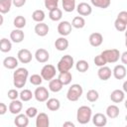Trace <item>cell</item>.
<instances>
[{"label":"cell","mask_w":127,"mask_h":127,"mask_svg":"<svg viewBox=\"0 0 127 127\" xmlns=\"http://www.w3.org/2000/svg\"><path fill=\"white\" fill-rule=\"evenodd\" d=\"M29 76V71L25 67H18L13 72V84L17 88H22L25 86Z\"/></svg>","instance_id":"1"},{"label":"cell","mask_w":127,"mask_h":127,"mask_svg":"<svg viewBox=\"0 0 127 127\" xmlns=\"http://www.w3.org/2000/svg\"><path fill=\"white\" fill-rule=\"evenodd\" d=\"M92 117V110L87 105L80 106L76 111V120L79 124H87Z\"/></svg>","instance_id":"2"},{"label":"cell","mask_w":127,"mask_h":127,"mask_svg":"<svg viewBox=\"0 0 127 127\" xmlns=\"http://www.w3.org/2000/svg\"><path fill=\"white\" fill-rule=\"evenodd\" d=\"M74 64V60L71 56L69 55H65L64 57H62V59L59 61L58 65H57V69L59 72H64V71H68L72 68Z\"/></svg>","instance_id":"3"},{"label":"cell","mask_w":127,"mask_h":127,"mask_svg":"<svg viewBox=\"0 0 127 127\" xmlns=\"http://www.w3.org/2000/svg\"><path fill=\"white\" fill-rule=\"evenodd\" d=\"M82 92H83V89H82V86L78 83H74V84H71L70 87H68L67 89V92H66V98L69 100V101H77L81 95H82Z\"/></svg>","instance_id":"4"},{"label":"cell","mask_w":127,"mask_h":127,"mask_svg":"<svg viewBox=\"0 0 127 127\" xmlns=\"http://www.w3.org/2000/svg\"><path fill=\"white\" fill-rule=\"evenodd\" d=\"M101 55L105 59L106 63L114 64V63H117L119 61L121 54H120L119 50H117V49H109V50H104L101 53Z\"/></svg>","instance_id":"5"},{"label":"cell","mask_w":127,"mask_h":127,"mask_svg":"<svg viewBox=\"0 0 127 127\" xmlns=\"http://www.w3.org/2000/svg\"><path fill=\"white\" fill-rule=\"evenodd\" d=\"M57 73V69L53 64H45L42 69H41V76L43 78V80H47L50 81L51 79H53L56 76Z\"/></svg>","instance_id":"6"},{"label":"cell","mask_w":127,"mask_h":127,"mask_svg":"<svg viewBox=\"0 0 127 127\" xmlns=\"http://www.w3.org/2000/svg\"><path fill=\"white\" fill-rule=\"evenodd\" d=\"M34 97L39 102H45L50 97V92L45 86H39L34 91Z\"/></svg>","instance_id":"7"},{"label":"cell","mask_w":127,"mask_h":127,"mask_svg":"<svg viewBox=\"0 0 127 127\" xmlns=\"http://www.w3.org/2000/svg\"><path fill=\"white\" fill-rule=\"evenodd\" d=\"M17 59L22 64H29L33 59V55L28 49H21L17 54Z\"/></svg>","instance_id":"8"},{"label":"cell","mask_w":127,"mask_h":127,"mask_svg":"<svg viewBox=\"0 0 127 127\" xmlns=\"http://www.w3.org/2000/svg\"><path fill=\"white\" fill-rule=\"evenodd\" d=\"M71 24L68 21H61L58 25V33L63 37L68 36L71 32Z\"/></svg>","instance_id":"9"},{"label":"cell","mask_w":127,"mask_h":127,"mask_svg":"<svg viewBox=\"0 0 127 127\" xmlns=\"http://www.w3.org/2000/svg\"><path fill=\"white\" fill-rule=\"evenodd\" d=\"M35 59L38 63H41V64H45L49 61L50 59V54L49 52L46 50V49H43V48H40L36 51L35 53Z\"/></svg>","instance_id":"10"},{"label":"cell","mask_w":127,"mask_h":127,"mask_svg":"<svg viewBox=\"0 0 127 127\" xmlns=\"http://www.w3.org/2000/svg\"><path fill=\"white\" fill-rule=\"evenodd\" d=\"M91 120H92V123L97 127H103L107 124V117L103 113H99V112L95 113L91 117Z\"/></svg>","instance_id":"11"},{"label":"cell","mask_w":127,"mask_h":127,"mask_svg":"<svg viewBox=\"0 0 127 127\" xmlns=\"http://www.w3.org/2000/svg\"><path fill=\"white\" fill-rule=\"evenodd\" d=\"M50 125V118L49 116L44 113H38L36 116V126L37 127H49Z\"/></svg>","instance_id":"12"},{"label":"cell","mask_w":127,"mask_h":127,"mask_svg":"<svg viewBox=\"0 0 127 127\" xmlns=\"http://www.w3.org/2000/svg\"><path fill=\"white\" fill-rule=\"evenodd\" d=\"M112 74L116 79H123L127 74V70L124 64H117L112 70Z\"/></svg>","instance_id":"13"},{"label":"cell","mask_w":127,"mask_h":127,"mask_svg":"<svg viewBox=\"0 0 127 127\" xmlns=\"http://www.w3.org/2000/svg\"><path fill=\"white\" fill-rule=\"evenodd\" d=\"M76 11L80 16H89L92 13V8L88 3L81 2L76 6Z\"/></svg>","instance_id":"14"},{"label":"cell","mask_w":127,"mask_h":127,"mask_svg":"<svg viewBox=\"0 0 127 127\" xmlns=\"http://www.w3.org/2000/svg\"><path fill=\"white\" fill-rule=\"evenodd\" d=\"M22 108H23V103H22V100H18V99H14V100H11L9 106H8V109L10 111V113L12 114H19L21 111H22Z\"/></svg>","instance_id":"15"},{"label":"cell","mask_w":127,"mask_h":127,"mask_svg":"<svg viewBox=\"0 0 127 127\" xmlns=\"http://www.w3.org/2000/svg\"><path fill=\"white\" fill-rule=\"evenodd\" d=\"M111 74H112V71H111V68L106 66V65H103V66H99L98 70H97V76L99 77V79L101 80H108L110 77H111Z\"/></svg>","instance_id":"16"},{"label":"cell","mask_w":127,"mask_h":127,"mask_svg":"<svg viewBox=\"0 0 127 127\" xmlns=\"http://www.w3.org/2000/svg\"><path fill=\"white\" fill-rule=\"evenodd\" d=\"M88 41H89V44L92 46V47H99L102 42H103V36L100 34V33H97V32H94L92 34L89 35V38H88Z\"/></svg>","instance_id":"17"},{"label":"cell","mask_w":127,"mask_h":127,"mask_svg":"<svg viewBox=\"0 0 127 127\" xmlns=\"http://www.w3.org/2000/svg\"><path fill=\"white\" fill-rule=\"evenodd\" d=\"M49 30H50L49 26H48L46 23H44V22H40V23L36 24V26H35V28H34L35 33H36L38 36H40V37H45V36H47L48 33H49Z\"/></svg>","instance_id":"18"},{"label":"cell","mask_w":127,"mask_h":127,"mask_svg":"<svg viewBox=\"0 0 127 127\" xmlns=\"http://www.w3.org/2000/svg\"><path fill=\"white\" fill-rule=\"evenodd\" d=\"M14 124L17 127H27L29 125V117L26 114L19 113L14 119Z\"/></svg>","instance_id":"19"},{"label":"cell","mask_w":127,"mask_h":127,"mask_svg":"<svg viewBox=\"0 0 127 127\" xmlns=\"http://www.w3.org/2000/svg\"><path fill=\"white\" fill-rule=\"evenodd\" d=\"M125 98V92L121 89H114L110 93V99L114 103H120Z\"/></svg>","instance_id":"20"},{"label":"cell","mask_w":127,"mask_h":127,"mask_svg":"<svg viewBox=\"0 0 127 127\" xmlns=\"http://www.w3.org/2000/svg\"><path fill=\"white\" fill-rule=\"evenodd\" d=\"M25 38V34L22 31V29H15L10 33V39L12 40V42L19 44L21 43Z\"/></svg>","instance_id":"21"},{"label":"cell","mask_w":127,"mask_h":127,"mask_svg":"<svg viewBox=\"0 0 127 127\" xmlns=\"http://www.w3.org/2000/svg\"><path fill=\"white\" fill-rule=\"evenodd\" d=\"M18 64H19V61L15 57H6L3 60V65L8 69H15L18 66Z\"/></svg>","instance_id":"22"},{"label":"cell","mask_w":127,"mask_h":127,"mask_svg":"<svg viewBox=\"0 0 127 127\" xmlns=\"http://www.w3.org/2000/svg\"><path fill=\"white\" fill-rule=\"evenodd\" d=\"M55 47L58 51L60 52H63V51H65L67 48H68V41L65 39V37H60L56 40L55 42Z\"/></svg>","instance_id":"23"},{"label":"cell","mask_w":127,"mask_h":127,"mask_svg":"<svg viewBox=\"0 0 127 127\" xmlns=\"http://www.w3.org/2000/svg\"><path fill=\"white\" fill-rule=\"evenodd\" d=\"M119 107L115 104H111L109 106H107L106 108V116L110 119H115L119 116Z\"/></svg>","instance_id":"24"},{"label":"cell","mask_w":127,"mask_h":127,"mask_svg":"<svg viewBox=\"0 0 127 127\" xmlns=\"http://www.w3.org/2000/svg\"><path fill=\"white\" fill-rule=\"evenodd\" d=\"M63 86L64 85L59 80V78H53L49 82V89L52 92H59V91H61L63 89Z\"/></svg>","instance_id":"25"},{"label":"cell","mask_w":127,"mask_h":127,"mask_svg":"<svg viewBox=\"0 0 127 127\" xmlns=\"http://www.w3.org/2000/svg\"><path fill=\"white\" fill-rule=\"evenodd\" d=\"M46 106L51 111H57L61 107V102L57 98H49L46 101Z\"/></svg>","instance_id":"26"},{"label":"cell","mask_w":127,"mask_h":127,"mask_svg":"<svg viewBox=\"0 0 127 127\" xmlns=\"http://www.w3.org/2000/svg\"><path fill=\"white\" fill-rule=\"evenodd\" d=\"M59 80L62 82L63 85H67L71 82V79H72V75L70 73V71H64V72H60L59 76H58Z\"/></svg>","instance_id":"27"},{"label":"cell","mask_w":127,"mask_h":127,"mask_svg":"<svg viewBox=\"0 0 127 127\" xmlns=\"http://www.w3.org/2000/svg\"><path fill=\"white\" fill-rule=\"evenodd\" d=\"M63 17V11L58 7V8H55L53 10H50L49 12V18L52 20V21H60Z\"/></svg>","instance_id":"28"},{"label":"cell","mask_w":127,"mask_h":127,"mask_svg":"<svg viewBox=\"0 0 127 127\" xmlns=\"http://www.w3.org/2000/svg\"><path fill=\"white\" fill-rule=\"evenodd\" d=\"M12 49V43L7 38H2L0 40V51L2 53H8Z\"/></svg>","instance_id":"29"},{"label":"cell","mask_w":127,"mask_h":127,"mask_svg":"<svg viewBox=\"0 0 127 127\" xmlns=\"http://www.w3.org/2000/svg\"><path fill=\"white\" fill-rule=\"evenodd\" d=\"M70 24H71V27L75 29H82L85 26V20L82 16H76L72 19Z\"/></svg>","instance_id":"30"},{"label":"cell","mask_w":127,"mask_h":127,"mask_svg":"<svg viewBox=\"0 0 127 127\" xmlns=\"http://www.w3.org/2000/svg\"><path fill=\"white\" fill-rule=\"evenodd\" d=\"M12 6V0H0V13L7 14Z\"/></svg>","instance_id":"31"},{"label":"cell","mask_w":127,"mask_h":127,"mask_svg":"<svg viewBox=\"0 0 127 127\" xmlns=\"http://www.w3.org/2000/svg\"><path fill=\"white\" fill-rule=\"evenodd\" d=\"M45 18H46V14H45V12H44L43 10H41V9L35 10V11L33 12V14H32V19H33L35 22H37V23L43 22V21L45 20Z\"/></svg>","instance_id":"32"},{"label":"cell","mask_w":127,"mask_h":127,"mask_svg":"<svg viewBox=\"0 0 127 127\" xmlns=\"http://www.w3.org/2000/svg\"><path fill=\"white\" fill-rule=\"evenodd\" d=\"M64 11L69 13L72 12L75 8V0H62Z\"/></svg>","instance_id":"33"},{"label":"cell","mask_w":127,"mask_h":127,"mask_svg":"<svg viewBox=\"0 0 127 127\" xmlns=\"http://www.w3.org/2000/svg\"><path fill=\"white\" fill-rule=\"evenodd\" d=\"M90 2L93 6L101 9H106L111 4V0H90Z\"/></svg>","instance_id":"34"},{"label":"cell","mask_w":127,"mask_h":127,"mask_svg":"<svg viewBox=\"0 0 127 127\" xmlns=\"http://www.w3.org/2000/svg\"><path fill=\"white\" fill-rule=\"evenodd\" d=\"M26 23H27L26 18L24 16H21V15L16 16L14 21H13V25L16 27V29H23L26 26Z\"/></svg>","instance_id":"35"},{"label":"cell","mask_w":127,"mask_h":127,"mask_svg":"<svg viewBox=\"0 0 127 127\" xmlns=\"http://www.w3.org/2000/svg\"><path fill=\"white\" fill-rule=\"evenodd\" d=\"M75 68L79 72H85L89 68V64L85 60H79L75 64Z\"/></svg>","instance_id":"36"},{"label":"cell","mask_w":127,"mask_h":127,"mask_svg":"<svg viewBox=\"0 0 127 127\" xmlns=\"http://www.w3.org/2000/svg\"><path fill=\"white\" fill-rule=\"evenodd\" d=\"M19 97L22 101H29L34 97V93L30 89H23L19 93Z\"/></svg>","instance_id":"37"},{"label":"cell","mask_w":127,"mask_h":127,"mask_svg":"<svg viewBox=\"0 0 127 127\" xmlns=\"http://www.w3.org/2000/svg\"><path fill=\"white\" fill-rule=\"evenodd\" d=\"M98 98H99V93H98L97 90L90 89V90L87 91V93H86V99L89 102H95Z\"/></svg>","instance_id":"38"},{"label":"cell","mask_w":127,"mask_h":127,"mask_svg":"<svg viewBox=\"0 0 127 127\" xmlns=\"http://www.w3.org/2000/svg\"><path fill=\"white\" fill-rule=\"evenodd\" d=\"M114 27H115V29H116L117 31H119V32H124V31L126 30L127 23L124 22V21H122V20H120V19H118V18H116V20H115V22H114Z\"/></svg>","instance_id":"39"},{"label":"cell","mask_w":127,"mask_h":127,"mask_svg":"<svg viewBox=\"0 0 127 127\" xmlns=\"http://www.w3.org/2000/svg\"><path fill=\"white\" fill-rule=\"evenodd\" d=\"M30 82H31L33 85L39 86V85L42 84V82H43V78H42L41 74H37V73H35V74H32V75L30 76Z\"/></svg>","instance_id":"40"},{"label":"cell","mask_w":127,"mask_h":127,"mask_svg":"<svg viewBox=\"0 0 127 127\" xmlns=\"http://www.w3.org/2000/svg\"><path fill=\"white\" fill-rule=\"evenodd\" d=\"M45 7L50 11L55 8H58L59 6V0H44Z\"/></svg>","instance_id":"41"},{"label":"cell","mask_w":127,"mask_h":127,"mask_svg":"<svg viewBox=\"0 0 127 127\" xmlns=\"http://www.w3.org/2000/svg\"><path fill=\"white\" fill-rule=\"evenodd\" d=\"M93 62H94V64H95V65H97V66H103V65H105V64H107L106 61H105V59L103 58V56H102L101 54L98 55V56H95Z\"/></svg>","instance_id":"42"},{"label":"cell","mask_w":127,"mask_h":127,"mask_svg":"<svg viewBox=\"0 0 127 127\" xmlns=\"http://www.w3.org/2000/svg\"><path fill=\"white\" fill-rule=\"evenodd\" d=\"M25 114H26L29 118H34V117H36L37 114H38V109H37L35 106H31V107H29V108L26 109Z\"/></svg>","instance_id":"43"},{"label":"cell","mask_w":127,"mask_h":127,"mask_svg":"<svg viewBox=\"0 0 127 127\" xmlns=\"http://www.w3.org/2000/svg\"><path fill=\"white\" fill-rule=\"evenodd\" d=\"M7 95H8V98H9V99L14 100V99H17V98L19 97V92H18L16 89L13 88V89H10V90L8 91Z\"/></svg>","instance_id":"44"},{"label":"cell","mask_w":127,"mask_h":127,"mask_svg":"<svg viewBox=\"0 0 127 127\" xmlns=\"http://www.w3.org/2000/svg\"><path fill=\"white\" fill-rule=\"evenodd\" d=\"M12 4L17 8H20L26 4V0H12Z\"/></svg>","instance_id":"45"},{"label":"cell","mask_w":127,"mask_h":127,"mask_svg":"<svg viewBox=\"0 0 127 127\" xmlns=\"http://www.w3.org/2000/svg\"><path fill=\"white\" fill-rule=\"evenodd\" d=\"M117 18L127 23V12H126V11H121V12L117 15Z\"/></svg>","instance_id":"46"},{"label":"cell","mask_w":127,"mask_h":127,"mask_svg":"<svg viewBox=\"0 0 127 127\" xmlns=\"http://www.w3.org/2000/svg\"><path fill=\"white\" fill-rule=\"evenodd\" d=\"M7 109H8L7 105L3 102H0V115H4L7 112Z\"/></svg>","instance_id":"47"},{"label":"cell","mask_w":127,"mask_h":127,"mask_svg":"<svg viewBox=\"0 0 127 127\" xmlns=\"http://www.w3.org/2000/svg\"><path fill=\"white\" fill-rule=\"evenodd\" d=\"M122 62V64H127V52H124L122 55H120V58H119Z\"/></svg>","instance_id":"48"},{"label":"cell","mask_w":127,"mask_h":127,"mask_svg":"<svg viewBox=\"0 0 127 127\" xmlns=\"http://www.w3.org/2000/svg\"><path fill=\"white\" fill-rule=\"evenodd\" d=\"M63 126H64V127H67V126H69V127H74V124H73L72 122L66 121V122H64V123L63 124Z\"/></svg>","instance_id":"49"},{"label":"cell","mask_w":127,"mask_h":127,"mask_svg":"<svg viewBox=\"0 0 127 127\" xmlns=\"http://www.w3.org/2000/svg\"><path fill=\"white\" fill-rule=\"evenodd\" d=\"M123 91H124V92L127 91V82H126V81L123 83Z\"/></svg>","instance_id":"50"},{"label":"cell","mask_w":127,"mask_h":127,"mask_svg":"<svg viewBox=\"0 0 127 127\" xmlns=\"http://www.w3.org/2000/svg\"><path fill=\"white\" fill-rule=\"evenodd\" d=\"M3 22H4V18H3V16H2V14L0 13V26H2Z\"/></svg>","instance_id":"51"}]
</instances>
